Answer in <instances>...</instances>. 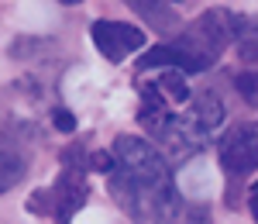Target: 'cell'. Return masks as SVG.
I'll return each instance as SVG.
<instances>
[{"label":"cell","mask_w":258,"mask_h":224,"mask_svg":"<svg viewBox=\"0 0 258 224\" xmlns=\"http://www.w3.org/2000/svg\"><path fill=\"white\" fill-rule=\"evenodd\" d=\"M138 18L148 21V28H155V35H169V31H176L179 28V11L172 4H152V0H131L127 4Z\"/></svg>","instance_id":"cell-8"},{"label":"cell","mask_w":258,"mask_h":224,"mask_svg":"<svg viewBox=\"0 0 258 224\" xmlns=\"http://www.w3.org/2000/svg\"><path fill=\"white\" fill-rule=\"evenodd\" d=\"M220 169L231 180H244L258 169V121H241L234 124L217 145Z\"/></svg>","instance_id":"cell-4"},{"label":"cell","mask_w":258,"mask_h":224,"mask_svg":"<svg viewBox=\"0 0 258 224\" xmlns=\"http://www.w3.org/2000/svg\"><path fill=\"white\" fill-rule=\"evenodd\" d=\"M52 124H55V131H62V135H73L76 131V114L66 110V107H55L52 110Z\"/></svg>","instance_id":"cell-11"},{"label":"cell","mask_w":258,"mask_h":224,"mask_svg":"<svg viewBox=\"0 0 258 224\" xmlns=\"http://www.w3.org/2000/svg\"><path fill=\"white\" fill-rule=\"evenodd\" d=\"M148 90H152L162 103H169V107H186L189 97H193L186 76L176 73V69H162V73H155V80L148 83Z\"/></svg>","instance_id":"cell-7"},{"label":"cell","mask_w":258,"mask_h":224,"mask_svg":"<svg viewBox=\"0 0 258 224\" xmlns=\"http://www.w3.org/2000/svg\"><path fill=\"white\" fill-rule=\"evenodd\" d=\"M90 200V169H86V152L80 145L62 152V169L55 183L41 186L28 197V210L31 214H48L55 224H73V217L83 210Z\"/></svg>","instance_id":"cell-3"},{"label":"cell","mask_w":258,"mask_h":224,"mask_svg":"<svg viewBox=\"0 0 258 224\" xmlns=\"http://www.w3.org/2000/svg\"><path fill=\"white\" fill-rule=\"evenodd\" d=\"M248 210H251V217H255V224H258V180L248 186Z\"/></svg>","instance_id":"cell-12"},{"label":"cell","mask_w":258,"mask_h":224,"mask_svg":"<svg viewBox=\"0 0 258 224\" xmlns=\"http://www.w3.org/2000/svg\"><path fill=\"white\" fill-rule=\"evenodd\" d=\"M18 138H0V193L14 190L28 173V152L14 148Z\"/></svg>","instance_id":"cell-6"},{"label":"cell","mask_w":258,"mask_h":224,"mask_svg":"<svg viewBox=\"0 0 258 224\" xmlns=\"http://www.w3.org/2000/svg\"><path fill=\"white\" fill-rule=\"evenodd\" d=\"M248 24V18H241L227 7H210L200 18H193L176 38L155 45L152 52H145L138 62V69H176L182 76L189 73H203L210 66H217L220 55L227 52L231 41H238L241 28Z\"/></svg>","instance_id":"cell-2"},{"label":"cell","mask_w":258,"mask_h":224,"mask_svg":"<svg viewBox=\"0 0 258 224\" xmlns=\"http://www.w3.org/2000/svg\"><path fill=\"white\" fill-rule=\"evenodd\" d=\"M114 169L107 190L135 224H182L186 200L176 186L172 165L148 138L117 135L110 145Z\"/></svg>","instance_id":"cell-1"},{"label":"cell","mask_w":258,"mask_h":224,"mask_svg":"<svg viewBox=\"0 0 258 224\" xmlns=\"http://www.w3.org/2000/svg\"><path fill=\"white\" fill-rule=\"evenodd\" d=\"M90 38L97 45V52L107 62H124L127 55H135L145 48L148 35L141 31L138 24H127V21H110V18H100L90 24Z\"/></svg>","instance_id":"cell-5"},{"label":"cell","mask_w":258,"mask_h":224,"mask_svg":"<svg viewBox=\"0 0 258 224\" xmlns=\"http://www.w3.org/2000/svg\"><path fill=\"white\" fill-rule=\"evenodd\" d=\"M234 90H238V97L248 107H255L258 110V69H244L234 76Z\"/></svg>","instance_id":"cell-9"},{"label":"cell","mask_w":258,"mask_h":224,"mask_svg":"<svg viewBox=\"0 0 258 224\" xmlns=\"http://www.w3.org/2000/svg\"><path fill=\"white\" fill-rule=\"evenodd\" d=\"M210 221H214V214H210V207H207V204H193V200H186L182 224H210Z\"/></svg>","instance_id":"cell-10"}]
</instances>
